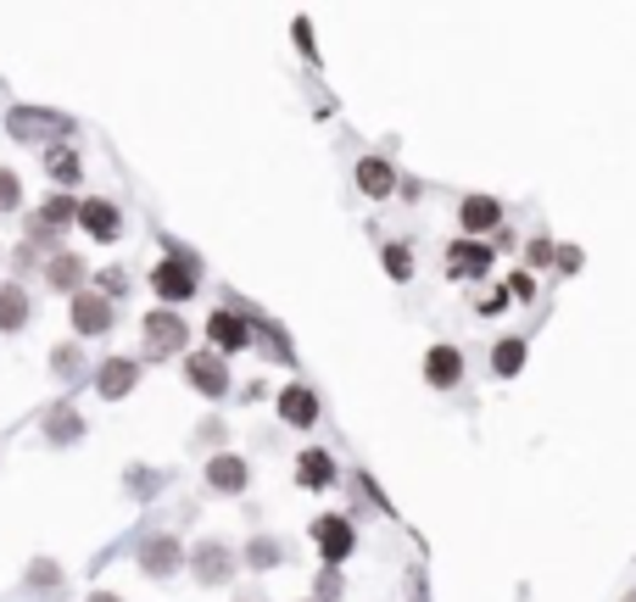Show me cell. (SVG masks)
Masks as SVG:
<instances>
[{
  "label": "cell",
  "instance_id": "cell-10",
  "mask_svg": "<svg viewBox=\"0 0 636 602\" xmlns=\"http://www.w3.org/2000/svg\"><path fill=\"white\" fill-rule=\"evenodd\" d=\"M135 385H140V363L135 357H107L96 368V396H107V402H123Z\"/></svg>",
  "mask_w": 636,
  "mask_h": 602
},
{
  "label": "cell",
  "instance_id": "cell-39",
  "mask_svg": "<svg viewBox=\"0 0 636 602\" xmlns=\"http://www.w3.org/2000/svg\"><path fill=\"white\" fill-rule=\"evenodd\" d=\"M625 602H636V591H630V596H625Z\"/></svg>",
  "mask_w": 636,
  "mask_h": 602
},
{
  "label": "cell",
  "instance_id": "cell-26",
  "mask_svg": "<svg viewBox=\"0 0 636 602\" xmlns=\"http://www.w3.org/2000/svg\"><path fill=\"white\" fill-rule=\"evenodd\" d=\"M380 263H386V274H391L397 285H408V279H414V251H408L403 240H397V246H386V251H380Z\"/></svg>",
  "mask_w": 636,
  "mask_h": 602
},
{
  "label": "cell",
  "instance_id": "cell-28",
  "mask_svg": "<svg viewBox=\"0 0 636 602\" xmlns=\"http://www.w3.org/2000/svg\"><path fill=\"white\" fill-rule=\"evenodd\" d=\"M51 368H57V379H79L85 374V352L79 346H57L51 352Z\"/></svg>",
  "mask_w": 636,
  "mask_h": 602
},
{
  "label": "cell",
  "instance_id": "cell-40",
  "mask_svg": "<svg viewBox=\"0 0 636 602\" xmlns=\"http://www.w3.org/2000/svg\"><path fill=\"white\" fill-rule=\"evenodd\" d=\"M307 602H312V596H307Z\"/></svg>",
  "mask_w": 636,
  "mask_h": 602
},
{
  "label": "cell",
  "instance_id": "cell-22",
  "mask_svg": "<svg viewBox=\"0 0 636 602\" xmlns=\"http://www.w3.org/2000/svg\"><path fill=\"white\" fill-rule=\"evenodd\" d=\"M525 352H530V346H525V335L497 341V346H491V374H497V379H514V374L525 368Z\"/></svg>",
  "mask_w": 636,
  "mask_h": 602
},
{
  "label": "cell",
  "instance_id": "cell-7",
  "mask_svg": "<svg viewBox=\"0 0 636 602\" xmlns=\"http://www.w3.org/2000/svg\"><path fill=\"white\" fill-rule=\"evenodd\" d=\"M73 329H79V341L112 335V302H107L101 290H79V296H73Z\"/></svg>",
  "mask_w": 636,
  "mask_h": 602
},
{
  "label": "cell",
  "instance_id": "cell-16",
  "mask_svg": "<svg viewBox=\"0 0 636 602\" xmlns=\"http://www.w3.org/2000/svg\"><path fill=\"white\" fill-rule=\"evenodd\" d=\"M279 418H285L290 430H312V424H318V396H312L301 379L285 385V391H279Z\"/></svg>",
  "mask_w": 636,
  "mask_h": 602
},
{
  "label": "cell",
  "instance_id": "cell-2",
  "mask_svg": "<svg viewBox=\"0 0 636 602\" xmlns=\"http://www.w3.org/2000/svg\"><path fill=\"white\" fill-rule=\"evenodd\" d=\"M151 290L162 296V307H179V302H190L201 285H196V263L185 257V251H173V257H162L157 268H151Z\"/></svg>",
  "mask_w": 636,
  "mask_h": 602
},
{
  "label": "cell",
  "instance_id": "cell-29",
  "mask_svg": "<svg viewBox=\"0 0 636 602\" xmlns=\"http://www.w3.org/2000/svg\"><path fill=\"white\" fill-rule=\"evenodd\" d=\"M257 346H262L268 357H279V363H290V341L279 335V324H257Z\"/></svg>",
  "mask_w": 636,
  "mask_h": 602
},
{
  "label": "cell",
  "instance_id": "cell-14",
  "mask_svg": "<svg viewBox=\"0 0 636 602\" xmlns=\"http://www.w3.org/2000/svg\"><path fill=\"white\" fill-rule=\"evenodd\" d=\"M246 480H251L246 457H235V452H212V457H207V485H212V491L240 496V491H246Z\"/></svg>",
  "mask_w": 636,
  "mask_h": 602
},
{
  "label": "cell",
  "instance_id": "cell-18",
  "mask_svg": "<svg viewBox=\"0 0 636 602\" xmlns=\"http://www.w3.org/2000/svg\"><path fill=\"white\" fill-rule=\"evenodd\" d=\"M40 430H46V441H51V446H73V441H85V413H79L73 402H62V407H51V413H46V424H40Z\"/></svg>",
  "mask_w": 636,
  "mask_h": 602
},
{
  "label": "cell",
  "instance_id": "cell-23",
  "mask_svg": "<svg viewBox=\"0 0 636 602\" xmlns=\"http://www.w3.org/2000/svg\"><path fill=\"white\" fill-rule=\"evenodd\" d=\"M46 174H51L57 185H73V179L85 174V162H79L73 146H51V151H46Z\"/></svg>",
  "mask_w": 636,
  "mask_h": 602
},
{
  "label": "cell",
  "instance_id": "cell-15",
  "mask_svg": "<svg viewBox=\"0 0 636 602\" xmlns=\"http://www.w3.org/2000/svg\"><path fill=\"white\" fill-rule=\"evenodd\" d=\"M336 480H341V468H336L330 452H318V446H312V452L296 457V485H301V491H330Z\"/></svg>",
  "mask_w": 636,
  "mask_h": 602
},
{
  "label": "cell",
  "instance_id": "cell-33",
  "mask_svg": "<svg viewBox=\"0 0 636 602\" xmlns=\"http://www.w3.org/2000/svg\"><path fill=\"white\" fill-rule=\"evenodd\" d=\"M508 296H514V302H536V279H530V274H514V279H508Z\"/></svg>",
  "mask_w": 636,
  "mask_h": 602
},
{
  "label": "cell",
  "instance_id": "cell-25",
  "mask_svg": "<svg viewBox=\"0 0 636 602\" xmlns=\"http://www.w3.org/2000/svg\"><path fill=\"white\" fill-rule=\"evenodd\" d=\"M40 224H46V229H57V235H62V229H68V224H79V201H73V196H51V201H46V207H40Z\"/></svg>",
  "mask_w": 636,
  "mask_h": 602
},
{
  "label": "cell",
  "instance_id": "cell-21",
  "mask_svg": "<svg viewBox=\"0 0 636 602\" xmlns=\"http://www.w3.org/2000/svg\"><path fill=\"white\" fill-rule=\"evenodd\" d=\"M358 190H364V196H375V201H386V196L397 190L391 162H386V157H364V162H358Z\"/></svg>",
  "mask_w": 636,
  "mask_h": 602
},
{
  "label": "cell",
  "instance_id": "cell-31",
  "mask_svg": "<svg viewBox=\"0 0 636 602\" xmlns=\"http://www.w3.org/2000/svg\"><path fill=\"white\" fill-rule=\"evenodd\" d=\"M29 585H62V569H57L51 557H34V563H29Z\"/></svg>",
  "mask_w": 636,
  "mask_h": 602
},
{
  "label": "cell",
  "instance_id": "cell-30",
  "mask_svg": "<svg viewBox=\"0 0 636 602\" xmlns=\"http://www.w3.org/2000/svg\"><path fill=\"white\" fill-rule=\"evenodd\" d=\"M18 207H23V185L12 168H0V213H18Z\"/></svg>",
  "mask_w": 636,
  "mask_h": 602
},
{
  "label": "cell",
  "instance_id": "cell-32",
  "mask_svg": "<svg viewBox=\"0 0 636 602\" xmlns=\"http://www.w3.org/2000/svg\"><path fill=\"white\" fill-rule=\"evenodd\" d=\"M96 285H101V296L112 302V296H123V290H129V274H123V268H107V274H101Z\"/></svg>",
  "mask_w": 636,
  "mask_h": 602
},
{
  "label": "cell",
  "instance_id": "cell-6",
  "mask_svg": "<svg viewBox=\"0 0 636 602\" xmlns=\"http://www.w3.org/2000/svg\"><path fill=\"white\" fill-rule=\"evenodd\" d=\"M207 341H212V352H246V346H257V324L251 318H240V313H229V307H212V318H207Z\"/></svg>",
  "mask_w": 636,
  "mask_h": 602
},
{
  "label": "cell",
  "instance_id": "cell-5",
  "mask_svg": "<svg viewBox=\"0 0 636 602\" xmlns=\"http://www.w3.org/2000/svg\"><path fill=\"white\" fill-rule=\"evenodd\" d=\"M135 563H140V574H151V580H173V574L190 563V552L179 546V535H146L140 552H135Z\"/></svg>",
  "mask_w": 636,
  "mask_h": 602
},
{
  "label": "cell",
  "instance_id": "cell-20",
  "mask_svg": "<svg viewBox=\"0 0 636 602\" xmlns=\"http://www.w3.org/2000/svg\"><path fill=\"white\" fill-rule=\"evenodd\" d=\"M46 285H51V290H68V296H79V290H85V257H73V251H57V257L46 263Z\"/></svg>",
  "mask_w": 636,
  "mask_h": 602
},
{
  "label": "cell",
  "instance_id": "cell-11",
  "mask_svg": "<svg viewBox=\"0 0 636 602\" xmlns=\"http://www.w3.org/2000/svg\"><path fill=\"white\" fill-rule=\"evenodd\" d=\"M190 574H196L201 585H223V580L235 574V552H229L223 541H201V546L190 552Z\"/></svg>",
  "mask_w": 636,
  "mask_h": 602
},
{
  "label": "cell",
  "instance_id": "cell-19",
  "mask_svg": "<svg viewBox=\"0 0 636 602\" xmlns=\"http://www.w3.org/2000/svg\"><path fill=\"white\" fill-rule=\"evenodd\" d=\"M29 313H34V302H29L23 285H0V335L29 329Z\"/></svg>",
  "mask_w": 636,
  "mask_h": 602
},
{
  "label": "cell",
  "instance_id": "cell-9",
  "mask_svg": "<svg viewBox=\"0 0 636 602\" xmlns=\"http://www.w3.org/2000/svg\"><path fill=\"white\" fill-rule=\"evenodd\" d=\"M447 274L453 279H486L491 274V246L486 240H453L447 246Z\"/></svg>",
  "mask_w": 636,
  "mask_h": 602
},
{
  "label": "cell",
  "instance_id": "cell-34",
  "mask_svg": "<svg viewBox=\"0 0 636 602\" xmlns=\"http://www.w3.org/2000/svg\"><path fill=\"white\" fill-rule=\"evenodd\" d=\"M129 485H135L140 496H151V491H157V474H146V468H135V474H129Z\"/></svg>",
  "mask_w": 636,
  "mask_h": 602
},
{
  "label": "cell",
  "instance_id": "cell-38",
  "mask_svg": "<svg viewBox=\"0 0 636 602\" xmlns=\"http://www.w3.org/2000/svg\"><path fill=\"white\" fill-rule=\"evenodd\" d=\"M90 602H123L118 591H90Z\"/></svg>",
  "mask_w": 636,
  "mask_h": 602
},
{
  "label": "cell",
  "instance_id": "cell-36",
  "mask_svg": "<svg viewBox=\"0 0 636 602\" xmlns=\"http://www.w3.org/2000/svg\"><path fill=\"white\" fill-rule=\"evenodd\" d=\"M530 263H536V268L553 263V240H530Z\"/></svg>",
  "mask_w": 636,
  "mask_h": 602
},
{
  "label": "cell",
  "instance_id": "cell-8",
  "mask_svg": "<svg viewBox=\"0 0 636 602\" xmlns=\"http://www.w3.org/2000/svg\"><path fill=\"white\" fill-rule=\"evenodd\" d=\"M79 229H85L90 240L112 246V240L123 235V213H118L112 201H101V196H85V201H79Z\"/></svg>",
  "mask_w": 636,
  "mask_h": 602
},
{
  "label": "cell",
  "instance_id": "cell-37",
  "mask_svg": "<svg viewBox=\"0 0 636 602\" xmlns=\"http://www.w3.org/2000/svg\"><path fill=\"white\" fill-rule=\"evenodd\" d=\"M497 307H508V290H491V296H480V313H497Z\"/></svg>",
  "mask_w": 636,
  "mask_h": 602
},
{
  "label": "cell",
  "instance_id": "cell-24",
  "mask_svg": "<svg viewBox=\"0 0 636 602\" xmlns=\"http://www.w3.org/2000/svg\"><path fill=\"white\" fill-rule=\"evenodd\" d=\"M285 563V546L274 535H251L246 541V569H279Z\"/></svg>",
  "mask_w": 636,
  "mask_h": 602
},
{
  "label": "cell",
  "instance_id": "cell-17",
  "mask_svg": "<svg viewBox=\"0 0 636 602\" xmlns=\"http://www.w3.org/2000/svg\"><path fill=\"white\" fill-rule=\"evenodd\" d=\"M458 224H464V235H486V229L503 224V201H497V196H464Z\"/></svg>",
  "mask_w": 636,
  "mask_h": 602
},
{
  "label": "cell",
  "instance_id": "cell-12",
  "mask_svg": "<svg viewBox=\"0 0 636 602\" xmlns=\"http://www.w3.org/2000/svg\"><path fill=\"white\" fill-rule=\"evenodd\" d=\"M7 129H12L18 140H40V135H68L73 118H62V112H34V107H12Z\"/></svg>",
  "mask_w": 636,
  "mask_h": 602
},
{
  "label": "cell",
  "instance_id": "cell-27",
  "mask_svg": "<svg viewBox=\"0 0 636 602\" xmlns=\"http://www.w3.org/2000/svg\"><path fill=\"white\" fill-rule=\"evenodd\" d=\"M347 596V580H341V569H318V585H312V602H341Z\"/></svg>",
  "mask_w": 636,
  "mask_h": 602
},
{
  "label": "cell",
  "instance_id": "cell-35",
  "mask_svg": "<svg viewBox=\"0 0 636 602\" xmlns=\"http://www.w3.org/2000/svg\"><path fill=\"white\" fill-rule=\"evenodd\" d=\"M290 34H296V46L312 57V29H307V18H296V29H290Z\"/></svg>",
  "mask_w": 636,
  "mask_h": 602
},
{
  "label": "cell",
  "instance_id": "cell-4",
  "mask_svg": "<svg viewBox=\"0 0 636 602\" xmlns=\"http://www.w3.org/2000/svg\"><path fill=\"white\" fill-rule=\"evenodd\" d=\"M185 379H190V391L196 396H207V402H223L229 396V363H223V352H190L185 357Z\"/></svg>",
  "mask_w": 636,
  "mask_h": 602
},
{
  "label": "cell",
  "instance_id": "cell-1",
  "mask_svg": "<svg viewBox=\"0 0 636 602\" xmlns=\"http://www.w3.org/2000/svg\"><path fill=\"white\" fill-rule=\"evenodd\" d=\"M312 546H318V557H325L330 569H341V563L358 552L352 519H347V513H318V519H312Z\"/></svg>",
  "mask_w": 636,
  "mask_h": 602
},
{
  "label": "cell",
  "instance_id": "cell-13",
  "mask_svg": "<svg viewBox=\"0 0 636 602\" xmlns=\"http://www.w3.org/2000/svg\"><path fill=\"white\" fill-rule=\"evenodd\" d=\"M458 379H464V352H458V346H447V341H441V346H430V352H425V385L453 391Z\"/></svg>",
  "mask_w": 636,
  "mask_h": 602
},
{
  "label": "cell",
  "instance_id": "cell-3",
  "mask_svg": "<svg viewBox=\"0 0 636 602\" xmlns=\"http://www.w3.org/2000/svg\"><path fill=\"white\" fill-rule=\"evenodd\" d=\"M185 346H190V324H185L173 307H157V313L146 318V346H140V352H146L151 363H162V357H173V352H185Z\"/></svg>",
  "mask_w": 636,
  "mask_h": 602
}]
</instances>
